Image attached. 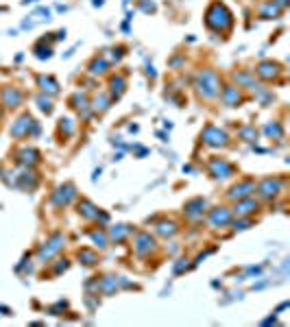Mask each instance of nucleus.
Segmentation results:
<instances>
[{
	"instance_id": "f257e3e1",
	"label": "nucleus",
	"mask_w": 290,
	"mask_h": 327,
	"mask_svg": "<svg viewBox=\"0 0 290 327\" xmlns=\"http://www.w3.org/2000/svg\"><path fill=\"white\" fill-rule=\"evenodd\" d=\"M205 24L212 31H227L233 24V13L227 9V4L223 2H212L205 11Z\"/></svg>"
},
{
	"instance_id": "f03ea898",
	"label": "nucleus",
	"mask_w": 290,
	"mask_h": 327,
	"mask_svg": "<svg viewBox=\"0 0 290 327\" xmlns=\"http://www.w3.org/2000/svg\"><path fill=\"white\" fill-rule=\"evenodd\" d=\"M194 87L201 98H214L221 92V79L214 70H201L194 79Z\"/></svg>"
},
{
	"instance_id": "7ed1b4c3",
	"label": "nucleus",
	"mask_w": 290,
	"mask_h": 327,
	"mask_svg": "<svg viewBox=\"0 0 290 327\" xmlns=\"http://www.w3.org/2000/svg\"><path fill=\"white\" fill-rule=\"evenodd\" d=\"M9 133L13 135V138H26V135H37L40 133V124L33 120L31 114H22L20 118L16 120V123L11 124V131Z\"/></svg>"
},
{
	"instance_id": "20e7f679",
	"label": "nucleus",
	"mask_w": 290,
	"mask_h": 327,
	"mask_svg": "<svg viewBox=\"0 0 290 327\" xmlns=\"http://www.w3.org/2000/svg\"><path fill=\"white\" fill-rule=\"evenodd\" d=\"M201 140H203V144H207V146H212V148H223L229 144V135L223 129L214 127V124H207V127L203 129Z\"/></svg>"
},
{
	"instance_id": "39448f33",
	"label": "nucleus",
	"mask_w": 290,
	"mask_h": 327,
	"mask_svg": "<svg viewBox=\"0 0 290 327\" xmlns=\"http://www.w3.org/2000/svg\"><path fill=\"white\" fill-rule=\"evenodd\" d=\"M63 245H65V238L62 236V233H55V236H50L48 240L41 245V249L37 251V260H40V262H48L55 253H59V251L63 249Z\"/></svg>"
},
{
	"instance_id": "423d86ee",
	"label": "nucleus",
	"mask_w": 290,
	"mask_h": 327,
	"mask_svg": "<svg viewBox=\"0 0 290 327\" xmlns=\"http://www.w3.org/2000/svg\"><path fill=\"white\" fill-rule=\"evenodd\" d=\"M282 188H284V179H279V177H266L264 181H260L258 194H260V199H275V196L282 192Z\"/></svg>"
},
{
	"instance_id": "0eeeda50",
	"label": "nucleus",
	"mask_w": 290,
	"mask_h": 327,
	"mask_svg": "<svg viewBox=\"0 0 290 327\" xmlns=\"http://www.w3.org/2000/svg\"><path fill=\"white\" fill-rule=\"evenodd\" d=\"M236 172V168H233V164H229L227 160H223V157H216V160L209 162V175L214 177V179L218 181H225L229 177Z\"/></svg>"
},
{
	"instance_id": "6e6552de",
	"label": "nucleus",
	"mask_w": 290,
	"mask_h": 327,
	"mask_svg": "<svg viewBox=\"0 0 290 327\" xmlns=\"http://www.w3.org/2000/svg\"><path fill=\"white\" fill-rule=\"evenodd\" d=\"M155 238L151 236V233H146V231H142V233H138L135 236V242H133V251L138 255H142V258H146V255H151L153 251H155Z\"/></svg>"
},
{
	"instance_id": "1a4fd4ad",
	"label": "nucleus",
	"mask_w": 290,
	"mask_h": 327,
	"mask_svg": "<svg viewBox=\"0 0 290 327\" xmlns=\"http://www.w3.org/2000/svg\"><path fill=\"white\" fill-rule=\"evenodd\" d=\"M53 203L57 205V207H65V205H70L74 199H77V188H74L72 184H65V185H59L57 190L53 192Z\"/></svg>"
},
{
	"instance_id": "9d476101",
	"label": "nucleus",
	"mask_w": 290,
	"mask_h": 327,
	"mask_svg": "<svg viewBox=\"0 0 290 327\" xmlns=\"http://www.w3.org/2000/svg\"><path fill=\"white\" fill-rule=\"evenodd\" d=\"M255 74L262 79V81H275V79L282 74V65L277 61H262L255 68Z\"/></svg>"
},
{
	"instance_id": "9b49d317",
	"label": "nucleus",
	"mask_w": 290,
	"mask_h": 327,
	"mask_svg": "<svg viewBox=\"0 0 290 327\" xmlns=\"http://www.w3.org/2000/svg\"><path fill=\"white\" fill-rule=\"evenodd\" d=\"M233 221V212L229 207H214L209 212V225L212 227H227Z\"/></svg>"
},
{
	"instance_id": "f8f14e48",
	"label": "nucleus",
	"mask_w": 290,
	"mask_h": 327,
	"mask_svg": "<svg viewBox=\"0 0 290 327\" xmlns=\"http://www.w3.org/2000/svg\"><path fill=\"white\" fill-rule=\"evenodd\" d=\"M251 192H255V184L251 179H245L240 181V184L231 185V190L227 192V196L231 201H240V199H247V196H251Z\"/></svg>"
},
{
	"instance_id": "ddd939ff",
	"label": "nucleus",
	"mask_w": 290,
	"mask_h": 327,
	"mask_svg": "<svg viewBox=\"0 0 290 327\" xmlns=\"http://www.w3.org/2000/svg\"><path fill=\"white\" fill-rule=\"evenodd\" d=\"M0 98H2V105L13 109V107H20L22 105V92L18 87H2L0 92Z\"/></svg>"
},
{
	"instance_id": "4468645a",
	"label": "nucleus",
	"mask_w": 290,
	"mask_h": 327,
	"mask_svg": "<svg viewBox=\"0 0 290 327\" xmlns=\"http://www.w3.org/2000/svg\"><path fill=\"white\" fill-rule=\"evenodd\" d=\"M205 207H207V201H205V199H192V201L186 203L184 214L188 218H192V221H196V218H201L205 214Z\"/></svg>"
},
{
	"instance_id": "2eb2a0df",
	"label": "nucleus",
	"mask_w": 290,
	"mask_h": 327,
	"mask_svg": "<svg viewBox=\"0 0 290 327\" xmlns=\"http://www.w3.org/2000/svg\"><path fill=\"white\" fill-rule=\"evenodd\" d=\"M260 203L255 199H251V196H247V199H240L236 201V207H233V214L236 216H249V214L258 212Z\"/></svg>"
},
{
	"instance_id": "dca6fc26",
	"label": "nucleus",
	"mask_w": 290,
	"mask_h": 327,
	"mask_svg": "<svg viewBox=\"0 0 290 327\" xmlns=\"http://www.w3.org/2000/svg\"><path fill=\"white\" fill-rule=\"evenodd\" d=\"M218 94H221L223 102H225L227 107H238L242 102V94H240V90H238L236 85H225Z\"/></svg>"
},
{
	"instance_id": "f3484780",
	"label": "nucleus",
	"mask_w": 290,
	"mask_h": 327,
	"mask_svg": "<svg viewBox=\"0 0 290 327\" xmlns=\"http://www.w3.org/2000/svg\"><path fill=\"white\" fill-rule=\"evenodd\" d=\"M18 162L22 164V166H26V168H31V166H35V164H40V151L37 148H22L20 153H18Z\"/></svg>"
},
{
	"instance_id": "a211bd4d",
	"label": "nucleus",
	"mask_w": 290,
	"mask_h": 327,
	"mask_svg": "<svg viewBox=\"0 0 290 327\" xmlns=\"http://www.w3.org/2000/svg\"><path fill=\"white\" fill-rule=\"evenodd\" d=\"M70 105H72L74 109L83 116V118H87V116H90V102H87V96L83 94V92H77V94L70 98Z\"/></svg>"
},
{
	"instance_id": "6ab92c4d",
	"label": "nucleus",
	"mask_w": 290,
	"mask_h": 327,
	"mask_svg": "<svg viewBox=\"0 0 290 327\" xmlns=\"http://www.w3.org/2000/svg\"><path fill=\"white\" fill-rule=\"evenodd\" d=\"M127 286V282H123V277H114V275H107V277H103L101 282H98V288H101L103 292H107V294H111L116 290V288L120 286Z\"/></svg>"
},
{
	"instance_id": "aec40b11",
	"label": "nucleus",
	"mask_w": 290,
	"mask_h": 327,
	"mask_svg": "<svg viewBox=\"0 0 290 327\" xmlns=\"http://www.w3.org/2000/svg\"><path fill=\"white\" fill-rule=\"evenodd\" d=\"M37 83H40V87L46 92V94H50V96H55V94H59V83H57V79H53V77H37Z\"/></svg>"
},
{
	"instance_id": "412c9836",
	"label": "nucleus",
	"mask_w": 290,
	"mask_h": 327,
	"mask_svg": "<svg viewBox=\"0 0 290 327\" xmlns=\"http://www.w3.org/2000/svg\"><path fill=\"white\" fill-rule=\"evenodd\" d=\"M109 85H111L109 96H111V98H120V96L124 94V87H127V81H124V77L116 74V77H111V79H109Z\"/></svg>"
},
{
	"instance_id": "4be33fe9",
	"label": "nucleus",
	"mask_w": 290,
	"mask_h": 327,
	"mask_svg": "<svg viewBox=\"0 0 290 327\" xmlns=\"http://www.w3.org/2000/svg\"><path fill=\"white\" fill-rule=\"evenodd\" d=\"M279 13H282V7H279V2H277V0L262 4V9H260V18H264V20H270V18H277Z\"/></svg>"
},
{
	"instance_id": "5701e85b",
	"label": "nucleus",
	"mask_w": 290,
	"mask_h": 327,
	"mask_svg": "<svg viewBox=\"0 0 290 327\" xmlns=\"http://www.w3.org/2000/svg\"><path fill=\"white\" fill-rule=\"evenodd\" d=\"M79 214H81L83 218H87V221H92V218H96V214H98V207L92 201H87V199H81V203H79Z\"/></svg>"
},
{
	"instance_id": "b1692460",
	"label": "nucleus",
	"mask_w": 290,
	"mask_h": 327,
	"mask_svg": "<svg viewBox=\"0 0 290 327\" xmlns=\"http://www.w3.org/2000/svg\"><path fill=\"white\" fill-rule=\"evenodd\" d=\"M155 231L160 233V236H164V238H170V236H175V233L179 231V227H177V223H172V221H160L155 225Z\"/></svg>"
},
{
	"instance_id": "393cba45",
	"label": "nucleus",
	"mask_w": 290,
	"mask_h": 327,
	"mask_svg": "<svg viewBox=\"0 0 290 327\" xmlns=\"http://www.w3.org/2000/svg\"><path fill=\"white\" fill-rule=\"evenodd\" d=\"M107 70H109V63H107L103 57L92 59V63H90V74H94V77H103V74H107Z\"/></svg>"
},
{
	"instance_id": "a878e982",
	"label": "nucleus",
	"mask_w": 290,
	"mask_h": 327,
	"mask_svg": "<svg viewBox=\"0 0 290 327\" xmlns=\"http://www.w3.org/2000/svg\"><path fill=\"white\" fill-rule=\"evenodd\" d=\"M131 231H133V229H131L129 225H116V227L109 229V238H111V240H116V242H123Z\"/></svg>"
},
{
	"instance_id": "bb28decb",
	"label": "nucleus",
	"mask_w": 290,
	"mask_h": 327,
	"mask_svg": "<svg viewBox=\"0 0 290 327\" xmlns=\"http://www.w3.org/2000/svg\"><path fill=\"white\" fill-rule=\"evenodd\" d=\"M109 105H111V96H107V94H98V96H94V101H92L94 111H101V114L109 109Z\"/></svg>"
},
{
	"instance_id": "cd10ccee",
	"label": "nucleus",
	"mask_w": 290,
	"mask_h": 327,
	"mask_svg": "<svg viewBox=\"0 0 290 327\" xmlns=\"http://www.w3.org/2000/svg\"><path fill=\"white\" fill-rule=\"evenodd\" d=\"M18 185H20V188H24V190H26V188L33 190V188L37 185V177L33 175V172L29 170V168H26V170L20 175V184H18Z\"/></svg>"
},
{
	"instance_id": "c85d7f7f",
	"label": "nucleus",
	"mask_w": 290,
	"mask_h": 327,
	"mask_svg": "<svg viewBox=\"0 0 290 327\" xmlns=\"http://www.w3.org/2000/svg\"><path fill=\"white\" fill-rule=\"evenodd\" d=\"M79 260H81V264H85V266L98 264V255L94 253V251H90V249H81V251H79Z\"/></svg>"
},
{
	"instance_id": "c756f323",
	"label": "nucleus",
	"mask_w": 290,
	"mask_h": 327,
	"mask_svg": "<svg viewBox=\"0 0 290 327\" xmlns=\"http://www.w3.org/2000/svg\"><path fill=\"white\" fill-rule=\"evenodd\" d=\"M87 236L92 238V242H94L98 249H105V246L109 245V238H107L105 231H87Z\"/></svg>"
},
{
	"instance_id": "7c9ffc66",
	"label": "nucleus",
	"mask_w": 290,
	"mask_h": 327,
	"mask_svg": "<svg viewBox=\"0 0 290 327\" xmlns=\"http://www.w3.org/2000/svg\"><path fill=\"white\" fill-rule=\"evenodd\" d=\"M264 133L269 135V138H275V140H282L284 138V129L279 123H273V124H266L264 127Z\"/></svg>"
},
{
	"instance_id": "2f4dec72",
	"label": "nucleus",
	"mask_w": 290,
	"mask_h": 327,
	"mask_svg": "<svg viewBox=\"0 0 290 327\" xmlns=\"http://www.w3.org/2000/svg\"><path fill=\"white\" fill-rule=\"evenodd\" d=\"M233 79H236L238 83H242V85H247V87H251V90H255V83L251 81V74H249V72H236V74H233Z\"/></svg>"
},
{
	"instance_id": "473e14b6",
	"label": "nucleus",
	"mask_w": 290,
	"mask_h": 327,
	"mask_svg": "<svg viewBox=\"0 0 290 327\" xmlns=\"http://www.w3.org/2000/svg\"><path fill=\"white\" fill-rule=\"evenodd\" d=\"M59 131L63 133V138H70V135L74 133V124H72V120H70V118L59 120Z\"/></svg>"
},
{
	"instance_id": "72a5a7b5",
	"label": "nucleus",
	"mask_w": 290,
	"mask_h": 327,
	"mask_svg": "<svg viewBox=\"0 0 290 327\" xmlns=\"http://www.w3.org/2000/svg\"><path fill=\"white\" fill-rule=\"evenodd\" d=\"M50 55H53V48H50V46H44V44L35 46V57L37 59H50Z\"/></svg>"
},
{
	"instance_id": "f704fd0d",
	"label": "nucleus",
	"mask_w": 290,
	"mask_h": 327,
	"mask_svg": "<svg viewBox=\"0 0 290 327\" xmlns=\"http://www.w3.org/2000/svg\"><path fill=\"white\" fill-rule=\"evenodd\" d=\"M37 105H40V109L44 114H53V101L48 96H37Z\"/></svg>"
},
{
	"instance_id": "c9c22d12",
	"label": "nucleus",
	"mask_w": 290,
	"mask_h": 327,
	"mask_svg": "<svg viewBox=\"0 0 290 327\" xmlns=\"http://www.w3.org/2000/svg\"><path fill=\"white\" fill-rule=\"evenodd\" d=\"M240 138L247 140V142H253V140L258 138V131H255V127H242L240 129Z\"/></svg>"
},
{
	"instance_id": "e433bc0d",
	"label": "nucleus",
	"mask_w": 290,
	"mask_h": 327,
	"mask_svg": "<svg viewBox=\"0 0 290 327\" xmlns=\"http://www.w3.org/2000/svg\"><path fill=\"white\" fill-rule=\"evenodd\" d=\"M242 221H231L229 223V225H233V229H236V231H242V229H249L251 227V221L249 218H245V216H240Z\"/></svg>"
},
{
	"instance_id": "4c0bfd02",
	"label": "nucleus",
	"mask_w": 290,
	"mask_h": 327,
	"mask_svg": "<svg viewBox=\"0 0 290 327\" xmlns=\"http://www.w3.org/2000/svg\"><path fill=\"white\" fill-rule=\"evenodd\" d=\"M188 268H190L188 260H179V262L175 264V273H177V275H179V273H184V270H188Z\"/></svg>"
},
{
	"instance_id": "58836bf2",
	"label": "nucleus",
	"mask_w": 290,
	"mask_h": 327,
	"mask_svg": "<svg viewBox=\"0 0 290 327\" xmlns=\"http://www.w3.org/2000/svg\"><path fill=\"white\" fill-rule=\"evenodd\" d=\"M68 268V260H59V264L55 266V275H59V273H63V270Z\"/></svg>"
},
{
	"instance_id": "ea45409f",
	"label": "nucleus",
	"mask_w": 290,
	"mask_h": 327,
	"mask_svg": "<svg viewBox=\"0 0 290 327\" xmlns=\"http://www.w3.org/2000/svg\"><path fill=\"white\" fill-rule=\"evenodd\" d=\"M123 50H124L123 46H118V48H114V50H111V53H114V59H116V61H118V59L123 57Z\"/></svg>"
},
{
	"instance_id": "a19ab883",
	"label": "nucleus",
	"mask_w": 290,
	"mask_h": 327,
	"mask_svg": "<svg viewBox=\"0 0 290 327\" xmlns=\"http://www.w3.org/2000/svg\"><path fill=\"white\" fill-rule=\"evenodd\" d=\"M142 11H155V4H146V2H142Z\"/></svg>"
},
{
	"instance_id": "79ce46f5",
	"label": "nucleus",
	"mask_w": 290,
	"mask_h": 327,
	"mask_svg": "<svg viewBox=\"0 0 290 327\" xmlns=\"http://www.w3.org/2000/svg\"><path fill=\"white\" fill-rule=\"evenodd\" d=\"M29 2H35V0H24V4H29Z\"/></svg>"
},
{
	"instance_id": "37998d69",
	"label": "nucleus",
	"mask_w": 290,
	"mask_h": 327,
	"mask_svg": "<svg viewBox=\"0 0 290 327\" xmlns=\"http://www.w3.org/2000/svg\"><path fill=\"white\" fill-rule=\"evenodd\" d=\"M0 118H2V107H0Z\"/></svg>"
}]
</instances>
